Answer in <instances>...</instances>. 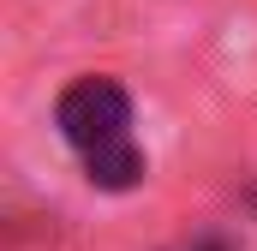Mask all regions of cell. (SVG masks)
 I'll return each instance as SVG.
<instances>
[{"label": "cell", "mask_w": 257, "mask_h": 251, "mask_svg": "<svg viewBox=\"0 0 257 251\" xmlns=\"http://www.w3.org/2000/svg\"><path fill=\"white\" fill-rule=\"evenodd\" d=\"M54 120H60L66 144L90 162V156H108V150L132 144V96L114 78H78L60 96Z\"/></svg>", "instance_id": "cell-1"}]
</instances>
